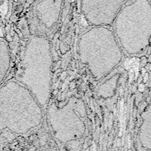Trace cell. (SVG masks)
<instances>
[{
  "label": "cell",
  "instance_id": "1",
  "mask_svg": "<svg viewBox=\"0 0 151 151\" xmlns=\"http://www.w3.org/2000/svg\"><path fill=\"white\" fill-rule=\"evenodd\" d=\"M137 143L138 151H151V101L143 113Z\"/></svg>",
  "mask_w": 151,
  "mask_h": 151
}]
</instances>
